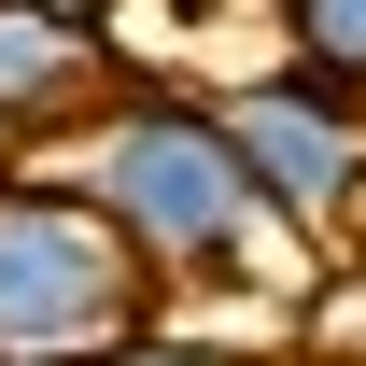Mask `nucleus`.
<instances>
[{
	"mask_svg": "<svg viewBox=\"0 0 366 366\" xmlns=\"http://www.w3.org/2000/svg\"><path fill=\"white\" fill-rule=\"evenodd\" d=\"M268 43H282L296 85H324V99L366 113V0H268Z\"/></svg>",
	"mask_w": 366,
	"mask_h": 366,
	"instance_id": "obj_5",
	"label": "nucleus"
},
{
	"mask_svg": "<svg viewBox=\"0 0 366 366\" xmlns=\"http://www.w3.org/2000/svg\"><path fill=\"white\" fill-rule=\"evenodd\" d=\"M155 338V282L85 197L14 155L0 169V366H113Z\"/></svg>",
	"mask_w": 366,
	"mask_h": 366,
	"instance_id": "obj_2",
	"label": "nucleus"
},
{
	"mask_svg": "<svg viewBox=\"0 0 366 366\" xmlns=\"http://www.w3.org/2000/svg\"><path fill=\"white\" fill-rule=\"evenodd\" d=\"M212 127L239 141V169H254V197H268V226L296 239V254H352L366 239V113L352 99L296 85V71H212Z\"/></svg>",
	"mask_w": 366,
	"mask_h": 366,
	"instance_id": "obj_3",
	"label": "nucleus"
},
{
	"mask_svg": "<svg viewBox=\"0 0 366 366\" xmlns=\"http://www.w3.org/2000/svg\"><path fill=\"white\" fill-rule=\"evenodd\" d=\"M0 169H14V141H0Z\"/></svg>",
	"mask_w": 366,
	"mask_h": 366,
	"instance_id": "obj_6",
	"label": "nucleus"
},
{
	"mask_svg": "<svg viewBox=\"0 0 366 366\" xmlns=\"http://www.w3.org/2000/svg\"><path fill=\"white\" fill-rule=\"evenodd\" d=\"M43 169L141 254L155 324L197 310V296H268V282L310 268V254L268 226V197H254V169H239V141L212 127V85H183V71H113V99L56 141Z\"/></svg>",
	"mask_w": 366,
	"mask_h": 366,
	"instance_id": "obj_1",
	"label": "nucleus"
},
{
	"mask_svg": "<svg viewBox=\"0 0 366 366\" xmlns=\"http://www.w3.org/2000/svg\"><path fill=\"white\" fill-rule=\"evenodd\" d=\"M113 71L127 56H113V29H99L85 0H0V141L14 155H56L113 99Z\"/></svg>",
	"mask_w": 366,
	"mask_h": 366,
	"instance_id": "obj_4",
	"label": "nucleus"
}]
</instances>
